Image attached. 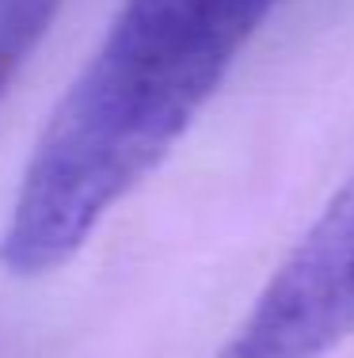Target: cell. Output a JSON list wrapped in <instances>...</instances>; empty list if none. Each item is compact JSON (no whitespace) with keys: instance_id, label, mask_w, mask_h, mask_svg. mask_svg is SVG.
<instances>
[{"instance_id":"cell-1","label":"cell","mask_w":354,"mask_h":358,"mask_svg":"<svg viewBox=\"0 0 354 358\" xmlns=\"http://www.w3.org/2000/svg\"><path fill=\"white\" fill-rule=\"evenodd\" d=\"M282 0H122L54 107L0 229L12 278L61 271L164 164Z\"/></svg>"},{"instance_id":"cell-2","label":"cell","mask_w":354,"mask_h":358,"mask_svg":"<svg viewBox=\"0 0 354 358\" xmlns=\"http://www.w3.org/2000/svg\"><path fill=\"white\" fill-rule=\"evenodd\" d=\"M354 336V172L214 358H327Z\"/></svg>"},{"instance_id":"cell-3","label":"cell","mask_w":354,"mask_h":358,"mask_svg":"<svg viewBox=\"0 0 354 358\" xmlns=\"http://www.w3.org/2000/svg\"><path fill=\"white\" fill-rule=\"evenodd\" d=\"M61 0H0V103L46 38Z\"/></svg>"}]
</instances>
